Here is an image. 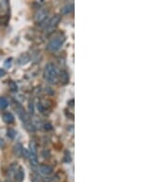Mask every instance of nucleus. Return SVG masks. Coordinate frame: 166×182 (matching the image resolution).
Wrapping results in <instances>:
<instances>
[{"mask_svg": "<svg viewBox=\"0 0 166 182\" xmlns=\"http://www.w3.org/2000/svg\"><path fill=\"white\" fill-rule=\"evenodd\" d=\"M44 77L50 84H56L59 80V74L53 63H48L44 67Z\"/></svg>", "mask_w": 166, "mask_h": 182, "instance_id": "nucleus-1", "label": "nucleus"}, {"mask_svg": "<svg viewBox=\"0 0 166 182\" xmlns=\"http://www.w3.org/2000/svg\"><path fill=\"white\" fill-rule=\"evenodd\" d=\"M65 40H66L65 36L60 35V36L55 37V39H53V40H51L49 41V43L47 45V50L50 52H52V53L58 51V50H59L62 47V45L64 44Z\"/></svg>", "mask_w": 166, "mask_h": 182, "instance_id": "nucleus-2", "label": "nucleus"}, {"mask_svg": "<svg viewBox=\"0 0 166 182\" xmlns=\"http://www.w3.org/2000/svg\"><path fill=\"white\" fill-rule=\"evenodd\" d=\"M30 153H29V157H30V163L31 168H36L38 167V156H37V146L34 141H31L30 143Z\"/></svg>", "mask_w": 166, "mask_h": 182, "instance_id": "nucleus-3", "label": "nucleus"}, {"mask_svg": "<svg viewBox=\"0 0 166 182\" xmlns=\"http://www.w3.org/2000/svg\"><path fill=\"white\" fill-rule=\"evenodd\" d=\"M61 20V16L60 15H55L54 18L50 20V22L48 23L47 27H46V34H49L51 33L58 25V23Z\"/></svg>", "mask_w": 166, "mask_h": 182, "instance_id": "nucleus-4", "label": "nucleus"}, {"mask_svg": "<svg viewBox=\"0 0 166 182\" xmlns=\"http://www.w3.org/2000/svg\"><path fill=\"white\" fill-rule=\"evenodd\" d=\"M49 14V10L48 8L46 7H43V8H40V9L35 13V16H34V20L36 22H42L43 20H44L46 19V17L48 16Z\"/></svg>", "mask_w": 166, "mask_h": 182, "instance_id": "nucleus-5", "label": "nucleus"}, {"mask_svg": "<svg viewBox=\"0 0 166 182\" xmlns=\"http://www.w3.org/2000/svg\"><path fill=\"white\" fill-rule=\"evenodd\" d=\"M39 172L42 174V175L47 177V176L51 175V174L53 173V168L50 167V165H48L42 164V165H39Z\"/></svg>", "mask_w": 166, "mask_h": 182, "instance_id": "nucleus-6", "label": "nucleus"}, {"mask_svg": "<svg viewBox=\"0 0 166 182\" xmlns=\"http://www.w3.org/2000/svg\"><path fill=\"white\" fill-rule=\"evenodd\" d=\"M14 176H15V179L17 182H22L25 177V173H24L23 168L21 167H18V168L16 169L14 173Z\"/></svg>", "mask_w": 166, "mask_h": 182, "instance_id": "nucleus-7", "label": "nucleus"}, {"mask_svg": "<svg viewBox=\"0 0 166 182\" xmlns=\"http://www.w3.org/2000/svg\"><path fill=\"white\" fill-rule=\"evenodd\" d=\"M3 121L7 124H11L14 122L15 117L11 112H5L3 114Z\"/></svg>", "mask_w": 166, "mask_h": 182, "instance_id": "nucleus-8", "label": "nucleus"}, {"mask_svg": "<svg viewBox=\"0 0 166 182\" xmlns=\"http://www.w3.org/2000/svg\"><path fill=\"white\" fill-rule=\"evenodd\" d=\"M59 78L61 79V81L64 83V84H68V81H69V76H68V73L65 71V70H62L60 72V74H59Z\"/></svg>", "mask_w": 166, "mask_h": 182, "instance_id": "nucleus-9", "label": "nucleus"}, {"mask_svg": "<svg viewBox=\"0 0 166 182\" xmlns=\"http://www.w3.org/2000/svg\"><path fill=\"white\" fill-rule=\"evenodd\" d=\"M22 150H23V147H22L21 144H20V143H18V144H17L14 146V150H13V152H14L15 155H17V156H20V155H22Z\"/></svg>", "mask_w": 166, "mask_h": 182, "instance_id": "nucleus-10", "label": "nucleus"}, {"mask_svg": "<svg viewBox=\"0 0 166 182\" xmlns=\"http://www.w3.org/2000/svg\"><path fill=\"white\" fill-rule=\"evenodd\" d=\"M73 9H74V5H73V4H68V5L65 6L62 8V9H61V14L66 15V14L70 13Z\"/></svg>", "mask_w": 166, "mask_h": 182, "instance_id": "nucleus-11", "label": "nucleus"}, {"mask_svg": "<svg viewBox=\"0 0 166 182\" xmlns=\"http://www.w3.org/2000/svg\"><path fill=\"white\" fill-rule=\"evenodd\" d=\"M8 106V101L5 97H0V110H5Z\"/></svg>", "mask_w": 166, "mask_h": 182, "instance_id": "nucleus-12", "label": "nucleus"}, {"mask_svg": "<svg viewBox=\"0 0 166 182\" xmlns=\"http://www.w3.org/2000/svg\"><path fill=\"white\" fill-rule=\"evenodd\" d=\"M16 134H17L16 131H15L14 129H12V128L7 129V137H8V138H10V139L15 138Z\"/></svg>", "mask_w": 166, "mask_h": 182, "instance_id": "nucleus-13", "label": "nucleus"}, {"mask_svg": "<svg viewBox=\"0 0 166 182\" xmlns=\"http://www.w3.org/2000/svg\"><path fill=\"white\" fill-rule=\"evenodd\" d=\"M11 64H12V58H7V59L5 61L4 63V67L8 69V68H10V66H11Z\"/></svg>", "mask_w": 166, "mask_h": 182, "instance_id": "nucleus-14", "label": "nucleus"}, {"mask_svg": "<svg viewBox=\"0 0 166 182\" xmlns=\"http://www.w3.org/2000/svg\"><path fill=\"white\" fill-rule=\"evenodd\" d=\"M9 87H10V89L12 91H17V90H18V87H17V85L15 84L14 82H12V81L9 83Z\"/></svg>", "mask_w": 166, "mask_h": 182, "instance_id": "nucleus-15", "label": "nucleus"}, {"mask_svg": "<svg viewBox=\"0 0 166 182\" xmlns=\"http://www.w3.org/2000/svg\"><path fill=\"white\" fill-rule=\"evenodd\" d=\"M37 109H38V110H39L40 112H44V105L42 104L41 102H38V104H37Z\"/></svg>", "mask_w": 166, "mask_h": 182, "instance_id": "nucleus-16", "label": "nucleus"}, {"mask_svg": "<svg viewBox=\"0 0 166 182\" xmlns=\"http://www.w3.org/2000/svg\"><path fill=\"white\" fill-rule=\"evenodd\" d=\"M65 161L66 163H69L71 161V157H70V154L68 151H66V158H65Z\"/></svg>", "mask_w": 166, "mask_h": 182, "instance_id": "nucleus-17", "label": "nucleus"}, {"mask_svg": "<svg viewBox=\"0 0 166 182\" xmlns=\"http://www.w3.org/2000/svg\"><path fill=\"white\" fill-rule=\"evenodd\" d=\"M42 154H43L44 158H49V157H50V152L48 150H44Z\"/></svg>", "mask_w": 166, "mask_h": 182, "instance_id": "nucleus-18", "label": "nucleus"}, {"mask_svg": "<svg viewBox=\"0 0 166 182\" xmlns=\"http://www.w3.org/2000/svg\"><path fill=\"white\" fill-rule=\"evenodd\" d=\"M4 147H5V141L0 136V148H4Z\"/></svg>", "mask_w": 166, "mask_h": 182, "instance_id": "nucleus-19", "label": "nucleus"}, {"mask_svg": "<svg viewBox=\"0 0 166 182\" xmlns=\"http://www.w3.org/2000/svg\"><path fill=\"white\" fill-rule=\"evenodd\" d=\"M44 128H45V130H52V125L50 123H46L45 125H44Z\"/></svg>", "mask_w": 166, "mask_h": 182, "instance_id": "nucleus-20", "label": "nucleus"}, {"mask_svg": "<svg viewBox=\"0 0 166 182\" xmlns=\"http://www.w3.org/2000/svg\"><path fill=\"white\" fill-rule=\"evenodd\" d=\"M5 74H6V71H5V69H3V68H0V77H4Z\"/></svg>", "mask_w": 166, "mask_h": 182, "instance_id": "nucleus-21", "label": "nucleus"}, {"mask_svg": "<svg viewBox=\"0 0 166 182\" xmlns=\"http://www.w3.org/2000/svg\"><path fill=\"white\" fill-rule=\"evenodd\" d=\"M29 109H30V112H31V113H33V104H32V102H30Z\"/></svg>", "mask_w": 166, "mask_h": 182, "instance_id": "nucleus-22", "label": "nucleus"}, {"mask_svg": "<svg viewBox=\"0 0 166 182\" xmlns=\"http://www.w3.org/2000/svg\"><path fill=\"white\" fill-rule=\"evenodd\" d=\"M32 182H39V178L36 177H33L32 178Z\"/></svg>", "mask_w": 166, "mask_h": 182, "instance_id": "nucleus-23", "label": "nucleus"}, {"mask_svg": "<svg viewBox=\"0 0 166 182\" xmlns=\"http://www.w3.org/2000/svg\"><path fill=\"white\" fill-rule=\"evenodd\" d=\"M73 102H74V100L72 99V100H70V102H69V103H70L69 105H70V106H73Z\"/></svg>", "mask_w": 166, "mask_h": 182, "instance_id": "nucleus-24", "label": "nucleus"}, {"mask_svg": "<svg viewBox=\"0 0 166 182\" xmlns=\"http://www.w3.org/2000/svg\"><path fill=\"white\" fill-rule=\"evenodd\" d=\"M0 8H1V6H0Z\"/></svg>", "mask_w": 166, "mask_h": 182, "instance_id": "nucleus-25", "label": "nucleus"}]
</instances>
